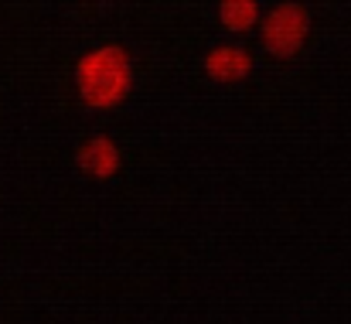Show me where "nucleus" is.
I'll list each match as a JSON object with an SVG mask.
<instances>
[{
  "instance_id": "4",
  "label": "nucleus",
  "mask_w": 351,
  "mask_h": 324,
  "mask_svg": "<svg viewBox=\"0 0 351 324\" xmlns=\"http://www.w3.org/2000/svg\"><path fill=\"white\" fill-rule=\"evenodd\" d=\"M79 167L93 178H113L119 171V147L110 137H89L79 147Z\"/></svg>"
},
{
  "instance_id": "3",
  "label": "nucleus",
  "mask_w": 351,
  "mask_h": 324,
  "mask_svg": "<svg viewBox=\"0 0 351 324\" xmlns=\"http://www.w3.org/2000/svg\"><path fill=\"white\" fill-rule=\"evenodd\" d=\"M205 72L215 82H242L252 72V55L242 45H215L205 55Z\"/></svg>"
},
{
  "instance_id": "1",
  "label": "nucleus",
  "mask_w": 351,
  "mask_h": 324,
  "mask_svg": "<svg viewBox=\"0 0 351 324\" xmlns=\"http://www.w3.org/2000/svg\"><path fill=\"white\" fill-rule=\"evenodd\" d=\"M75 89L93 109L119 106L133 89V65L119 45H99L86 51L75 65Z\"/></svg>"
},
{
  "instance_id": "5",
  "label": "nucleus",
  "mask_w": 351,
  "mask_h": 324,
  "mask_svg": "<svg viewBox=\"0 0 351 324\" xmlns=\"http://www.w3.org/2000/svg\"><path fill=\"white\" fill-rule=\"evenodd\" d=\"M219 17H222V24L235 31V34H242V31H252V24H263V14H259V3L256 0H226L222 7H219Z\"/></svg>"
},
{
  "instance_id": "2",
  "label": "nucleus",
  "mask_w": 351,
  "mask_h": 324,
  "mask_svg": "<svg viewBox=\"0 0 351 324\" xmlns=\"http://www.w3.org/2000/svg\"><path fill=\"white\" fill-rule=\"evenodd\" d=\"M311 31V17L300 3H276L263 17V45L276 58H290L304 48Z\"/></svg>"
}]
</instances>
